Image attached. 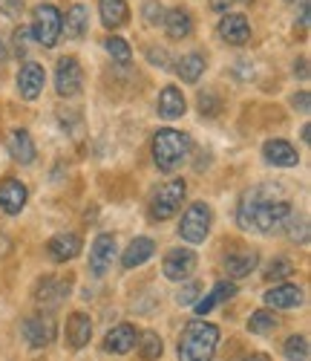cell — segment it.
<instances>
[{
    "instance_id": "f6af8a7d",
    "label": "cell",
    "mask_w": 311,
    "mask_h": 361,
    "mask_svg": "<svg viewBox=\"0 0 311 361\" xmlns=\"http://www.w3.org/2000/svg\"><path fill=\"white\" fill-rule=\"evenodd\" d=\"M4 52H6V49H4V38H0V58H4Z\"/></svg>"
},
{
    "instance_id": "7c38bea8",
    "label": "cell",
    "mask_w": 311,
    "mask_h": 361,
    "mask_svg": "<svg viewBox=\"0 0 311 361\" xmlns=\"http://www.w3.org/2000/svg\"><path fill=\"white\" fill-rule=\"evenodd\" d=\"M113 257H115V237L99 234L96 243H92V249H89V272H92V278H104L107 269L113 266Z\"/></svg>"
},
{
    "instance_id": "8d00e7d4",
    "label": "cell",
    "mask_w": 311,
    "mask_h": 361,
    "mask_svg": "<svg viewBox=\"0 0 311 361\" xmlns=\"http://www.w3.org/2000/svg\"><path fill=\"white\" fill-rule=\"evenodd\" d=\"M23 0H0V15H6V18H18L23 12Z\"/></svg>"
},
{
    "instance_id": "e0dca14e",
    "label": "cell",
    "mask_w": 311,
    "mask_h": 361,
    "mask_svg": "<svg viewBox=\"0 0 311 361\" xmlns=\"http://www.w3.org/2000/svg\"><path fill=\"white\" fill-rule=\"evenodd\" d=\"M262 300L274 310H294V307L303 304V289L294 286V283H279V286H271L262 295Z\"/></svg>"
},
{
    "instance_id": "5b68a950",
    "label": "cell",
    "mask_w": 311,
    "mask_h": 361,
    "mask_svg": "<svg viewBox=\"0 0 311 361\" xmlns=\"http://www.w3.org/2000/svg\"><path fill=\"white\" fill-rule=\"evenodd\" d=\"M61 15L58 12V6H52V4H41V6H35V15H32V26H29V35H32L41 47H55L58 44V38H61Z\"/></svg>"
},
{
    "instance_id": "74e56055",
    "label": "cell",
    "mask_w": 311,
    "mask_h": 361,
    "mask_svg": "<svg viewBox=\"0 0 311 361\" xmlns=\"http://www.w3.org/2000/svg\"><path fill=\"white\" fill-rule=\"evenodd\" d=\"M12 44H15V55H26V44H29V29H18L15 32V38H12Z\"/></svg>"
},
{
    "instance_id": "cb8c5ba5",
    "label": "cell",
    "mask_w": 311,
    "mask_h": 361,
    "mask_svg": "<svg viewBox=\"0 0 311 361\" xmlns=\"http://www.w3.org/2000/svg\"><path fill=\"white\" fill-rule=\"evenodd\" d=\"M153 255H156V243H153V240H150V237H136L133 243L124 249L121 266H124V269H139V266H144Z\"/></svg>"
},
{
    "instance_id": "4316f807",
    "label": "cell",
    "mask_w": 311,
    "mask_h": 361,
    "mask_svg": "<svg viewBox=\"0 0 311 361\" xmlns=\"http://www.w3.org/2000/svg\"><path fill=\"white\" fill-rule=\"evenodd\" d=\"M205 73V58L199 52H191V55H182L176 61V75L184 81V84H196Z\"/></svg>"
},
{
    "instance_id": "b9f144b4",
    "label": "cell",
    "mask_w": 311,
    "mask_h": 361,
    "mask_svg": "<svg viewBox=\"0 0 311 361\" xmlns=\"http://www.w3.org/2000/svg\"><path fill=\"white\" fill-rule=\"evenodd\" d=\"M228 4H231V0H210V6H213L216 12H222V9H228Z\"/></svg>"
},
{
    "instance_id": "836d02e7",
    "label": "cell",
    "mask_w": 311,
    "mask_h": 361,
    "mask_svg": "<svg viewBox=\"0 0 311 361\" xmlns=\"http://www.w3.org/2000/svg\"><path fill=\"white\" fill-rule=\"evenodd\" d=\"M141 18H144L147 26H159V23H165V9H162L159 0H147V4L141 6Z\"/></svg>"
},
{
    "instance_id": "d590c367",
    "label": "cell",
    "mask_w": 311,
    "mask_h": 361,
    "mask_svg": "<svg viewBox=\"0 0 311 361\" xmlns=\"http://www.w3.org/2000/svg\"><path fill=\"white\" fill-rule=\"evenodd\" d=\"M199 110L208 118H213L216 113H220V99H216V93H202L199 96Z\"/></svg>"
},
{
    "instance_id": "8fae6325",
    "label": "cell",
    "mask_w": 311,
    "mask_h": 361,
    "mask_svg": "<svg viewBox=\"0 0 311 361\" xmlns=\"http://www.w3.org/2000/svg\"><path fill=\"white\" fill-rule=\"evenodd\" d=\"M44 84H46V73H44L41 64L26 61L20 67V73H18V93H20V99L35 102L44 93Z\"/></svg>"
},
{
    "instance_id": "ba28073f",
    "label": "cell",
    "mask_w": 311,
    "mask_h": 361,
    "mask_svg": "<svg viewBox=\"0 0 311 361\" xmlns=\"http://www.w3.org/2000/svg\"><path fill=\"white\" fill-rule=\"evenodd\" d=\"M70 295V281L64 278H55V275H44L35 286V304L41 310H58L61 307V300H67Z\"/></svg>"
},
{
    "instance_id": "83f0119b",
    "label": "cell",
    "mask_w": 311,
    "mask_h": 361,
    "mask_svg": "<svg viewBox=\"0 0 311 361\" xmlns=\"http://www.w3.org/2000/svg\"><path fill=\"white\" fill-rule=\"evenodd\" d=\"M260 266V255L257 252H242V255H231L225 260V272L231 278H248Z\"/></svg>"
},
{
    "instance_id": "d6a6232c",
    "label": "cell",
    "mask_w": 311,
    "mask_h": 361,
    "mask_svg": "<svg viewBox=\"0 0 311 361\" xmlns=\"http://www.w3.org/2000/svg\"><path fill=\"white\" fill-rule=\"evenodd\" d=\"M291 272H294L291 260L277 257V260H271V266L265 269V278H268V281H279V278H291Z\"/></svg>"
},
{
    "instance_id": "ee69618b",
    "label": "cell",
    "mask_w": 311,
    "mask_h": 361,
    "mask_svg": "<svg viewBox=\"0 0 311 361\" xmlns=\"http://www.w3.org/2000/svg\"><path fill=\"white\" fill-rule=\"evenodd\" d=\"M308 136H311V128H308V125H303V142H311Z\"/></svg>"
},
{
    "instance_id": "7bdbcfd3",
    "label": "cell",
    "mask_w": 311,
    "mask_h": 361,
    "mask_svg": "<svg viewBox=\"0 0 311 361\" xmlns=\"http://www.w3.org/2000/svg\"><path fill=\"white\" fill-rule=\"evenodd\" d=\"M242 361H271V358H268L265 353H254V355H245Z\"/></svg>"
},
{
    "instance_id": "7402d4cb",
    "label": "cell",
    "mask_w": 311,
    "mask_h": 361,
    "mask_svg": "<svg viewBox=\"0 0 311 361\" xmlns=\"http://www.w3.org/2000/svg\"><path fill=\"white\" fill-rule=\"evenodd\" d=\"M156 110H159L162 118H182L184 110H188V102H184V93L179 87H165L159 93V104H156Z\"/></svg>"
},
{
    "instance_id": "484cf974",
    "label": "cell",
    "mask_w": 311,
    "mask_h": 361,
    "mask_svg": "<svg viewBox=\"0 0 311 361\" xmlns=\"http://www.w3.org/2000/svg\"><path fill=\"white\" fill-rule=\"evenodd\" d=\"M87 23H89V12L84 4H72L67 9V18H61V32H64L67 38H81L87 32Z\"/></svg>"
},
{
    "instance_id": "603a6c76",
    "label": "cell",
    "mask_w": 311,
    "mask_h": 361,
    "mask_svg": "<svg viewBox=\"0 0 311 361\" xmlns=\"http://www.w3.org/2000/svg\"><path fill=\"white\" fill-rule=\"evenodd\" d=\"M165 29H167V38L170 41H184V38L193 32V15L188 9L176 6V9H170L165 15Z\"/></svg>"
},
{
    "instance_id": "30bf717a",
    "label": "cell",
    "mask_w": 311,
    "mask_h": 361,
    "mask_svg": "<svg viewBox=\"0 0 311 361\" xmlns=\"http://www.w3.org/2000/svg\"><path fill=\"white\" fill-rule=\"evenodd\" d=\"M20 336L32 350H44V347H49L55 341L58 329H55V324L49 318H26L20 324Z\"/></svg>"
},
{
    "instance_id": "ab89813d",
    "label": "cell",
    "mask_w": 311,
    "mask_h": 361,
    "mask_svg": "<svg viewBox=\"0 0 311 361\" xmlns=\"http://www.w3.org/2000/svg\"><path fill=\"white\" fill-rule=\"evenodd\" d=\"M291 104H294V107H300L303 113H308V93H305V90H303V93H297V96L291 99Z\"/></svg>"
},
{
    "instance_id": "8992f818",
    "label": "cell",
    "mask_w": 311,
    "mask_h": 361,
    "mask_svg": "<svg viewBox=\"0 0 311 361\" xmlns=\"http://www.w3.org/2000/svg\"><path fill=\"white\" fill-rule=\"evenodd\" d=\"M184 197H188V185H184V179H173V183L162 185L150 200V217L153 220H170L182 208Z\"/></svg>"
},
{
    "instance_id": "7a4b0ae2",
    "label": "cell",
    "mask_w": 311,
    "mask_h": 361,
    "mask_svg": "<svg viewBox=\"0 0 311 361\" xmlns=\"http://www.w3.org/2000/svg\"><path fill=\"white\" fill-rule=\"evenodd\" d=\"M220 347V326L202 318L191 321L179 338V361H213Z\"/></svg>"
},
{
    "instance_id": "2e32d148",
    "label": "cell",
    "mask_w": 311,
    "mask_h": 361,
    "mask_svg": "<svg viewBox=\"0 0 311 361\" xmlns=\"http://www.w3.org/2000/svg\"><path fill=\"white\" fill-rule=\"evenodd\" d=\"M26 200H29V191L20 179H4V183H0V208H4L6 214H12V217L20 214Z\"/></svg>"
},
{
    "instance_id": "f35d334b",
    "label": "cell",
    "mask_w": 311,
    "mask_h": 361,
    "mask_svg": "<svg viewBox=\"0 0 311 361\" xmlns=\"http://www.w3.org/2000/svg\"><path fill=\"white\" fill-rule=\"evenodd\" d=\"M147 58H150V64H159V67H170V58L165 49H147Z\"/></svg>"
},
{
    "instance_id": "7dc6e473",
    "label": "cell",
    "mask_w": 311,
    "mask_h": 361,
    "mask_svg": "<svg viewBox=\"0 0 311 361\" xmlns=\"http://www.w3.org/2000/svg\"><path fill=\"white\" fill-rule=\"evenodd\" d=\"M291 4H297V0H291ZM300 4H305V0H300Z\"/></svg>"
},
{
    "instance_id": "d6986e66",
    "label": "cell",
    "mask_w": 311,
    "mask_h": 361,
    "mask_svg": "<svg viewBox=\"0 0 311 361\" xmlns=\"http://www.w3.org/2000/svg\"><path fill=\"white\" fill-rule=\"evenodd\" d=\"M9 154H12V159L20 162V165H32V162H35L38 150H35V142H32V136H29V130L18 128V130L9 133Z\"/></svg>"
},
{
    "instance_id": "e575fe53",
    "label": "cell",
    "mask_w": 311,
    "mask_h": 361,
    "mask_svg": "<svg viewBox=\"0 0 311 361\" xmlns=\"http://www.w3.org/2000/svg\"><path fill=\"white\" fill-rule=\"evenodd\" d=\"M176 300H179L182 307H193L196 300H199V283H184V286L179 289Z\"/></svg>"
},
{
    "instance_id": "f1b7e54d",
    "label": "cell",
    "mask_w": 311,
    "mask_h": 361,
    "mask_svg": "<svg viewBox=\"0 0 311 361\" xmlns=\"http://www.w3.org/2000/svg\"><path fill=\"white\" fill-rule=\"evenodd\" d=\"M277 326H279V321L268 310H257V312H251V318H248V333H254V336H271Z\"/></svg>"
},
{
    "instance_id": "f546056e",
    "label": "cell",
    "mask_w": 311,
    "mask_h": 361,
    "mask_svg": "<svg viewBox=\"0 0 311 361\" xmlns=\"http://www.w3.org/2000/svg\"><path fill=\"white\" fill-rule=\"evenodd\" d=\"M139 341H141V358L144 361H159L162 358L165 344L156 333H144V336H139Z\"/></svg>"
},
{
    "instance_id": "60d3db41",
    "label": "cell",
    "mask_w": 311,
    "mask_h": 361,
    "mask_svg": "<svg viewBox=\"0 0 311 361\" xmlns=\"http://www.w3.org/2000/svg\"><path fill=\"white\" fill-rule=\"evenodd\" d=\"M294 73H297L300 78H308V61H305V58H303V61H300V70L294 67Z\"/></svg>"
},
{
    "instance_id": "3957f363",
    "label": "cell",
    "mask_w": 311,
    "mask_h": 361,
    "mask_svg": "<svg viewBox=\"0 0 311 361\" xmlns=\"http://www.w3.org/2000/svg\"><path fill=\"white\" fill-rule=\"evenodd\" d=\"M191 154V136L173 130V128H162L153 136V162L162 173L176 171Z\"/></svg>"
},
{
    "instance_id": "5bb4252c",
    "label": "cell",
    "mask_w": 311,
    "mask_h": 361,
    "mask_svg": "<svg viewBox=\"0 0 311 361\" xmlns=\"http://www.w3.org/2000/svg\"><path fill=\"white\" fill-rule=\"evenodd\" d=\"M139 341V333H136V326L133 324H118L113 326L110 333L104 336V353H115V355H127Z\"/></svg>"
},
{
    "instance_id": "ac0fdd59",
    "label": "cell",
    "mask_w": 311,
    "mask_h": 361,
    "mask_svg": "<svg viewBox=\"0 0 311 361\" xmlns=\"http://www.w3.org/2000/svg\"><path fill=\"white\" fill-rule=\"evenodd\" d=\"M220 35H222L228 44L242 47V44H248V38H251V23H248V18L239 15V12L225 15V18L220 20Z\"/></svg>"
},
{
    "instance_id": "44dd1931",
    "label": "cell",
    "mask_w": 311,
    "mask_h": 361,
    "mask_svg": "<svg viewBox=\"0 0 311 361\" xmlns=\"http://www.w3.org/2000/svg\"><path fill=\"white\" fill-rule=\"evenodd\" d=\"M92 338V318L84 312H72L67 321V341L72 350H84Z\"/></svg>"
},
{
    "instance_id": "d4e9b609",
    "label": "cell",
    "mask_w": 311,
    "mask_h": 361,
    "mask_svg": "<svg viewBox=\"0 0 311 361\" xmlns=\"http://www.w3.org/2000/svg\"><path fill=\"white\" fill-rule=\"evenodd\" d=\"M99 12H101V23L107 29H121L130 20L127 0H99Z\"/></svg>"
},
{
    "instance_id": "9c48e42d",
    "label": "cell",
    "mask_w": 311,
    "mask_h": 361,
    "mask_svg": "<svg viewBox=\"0 0 311 361\" xmlns=\"http://www.w3.org/2000/svg\"><path fill=\"white\" fill-rule=\"evenodd\" d=\"M193 269H196V252L193 249H170L165 255V263H162V272L167 281H184V278H191L193 275Z\"/></svg>"
},
{
    "instance_id": "277c9868",
    "label": "cell",
    "mask_w": 311,
    "mask_h": 361,
    "mask_svg": "<svg viewBox=\"0 0 311 361\" xmlns=\"http://www.w3.org/2000/svg\"><path fill=\"white\" fill-rule=\"evenodd\" d=\"M210 223H213V212L208 202H193L188 212L182 214V223H179V237L188 240L191 246H199L208 240L210 234Z\"/></svg>"
},
{
    "instance_id": "4dcf8cb0",
    "label": "cell",
    "mask_w": 311,
    "mask_h": 361,
    "mask_svg": "<svg viewBox=\"0 0 311 361\" xmlns=\"http://www.w3.org/2000/svg\"><path fill=\"white\" fill-rule=\"evenodd\" d=\"M283 353L288 361H308V338L305 336H291L283 344Z\"/></svg>"
},
{
    "instance_id": "9a60e30c",
    "label": "cell",
    "mask_w": 311,
    "mask_h": 361,
    "mask_svg": "<svg viewBox=\"0 0 311 361\" xmlns=\"http://www.w3.org/2000/svg\"><path fill=\"white\" fill-rule=\"evenodd\" d=\"M46 255L55 260V263H67L72 257L81 255V237L75 231H61L49 240V246H46Z\"/></svg>"
},
{
    "instance_id": "4fadbf2b",
    "label": "cell",
    "mask_w": 311,
    "mask_h": 361,
    "mask_svg": "<svg viewBox=\"0 0 311 361\" xmlns=\"http://www.w3.org/2000/svg\"><path fill=\"white\" fill-rule=\"evenodd\" d=\"M262 159L274 168H294L300 162V154H297V147L286 139H268L262 145Z\"/></svg>"
},
{
    "instance_id": "ffe728a7",
    "label": "cell",
    "mask_w": 311,
    "mask_h": 361,
    "mask_svg": "<svg viewBox=\"0 0 311 361\" xmlns=\"http://www.w3.org/2000/svg\"><path fill=\"white\" fill-rule=\"evenodd\" d=\"M236 295V283H231V281H220L216 283L205 298H199L196 304H193V310H196V315L202 318V315H208V312H213L220 304H225L228 298H234Z\"/></svg>"
},
{
    "instance_id": "52a82bcc",
    "label": "cell",
    "mask_w": 311,
    "mask_h": 361,
    "mask_svg": "<svg viewBox=\"0 0 311 361\" xmlns=\"http://www.w3.org/2000/svg\"><path fill=\"white\" fill-rule=\"evenodd\" d=\"M81 87H84V70L78 64V58H72V55L58 58V64H55V90H58V96L61 99H75L81 93Z\"/></svg>"
},
{
    "instance_id": "1f68e13d",
    "label": "cell",
    "mask_w": 311,
    "mask_h": 361,
    "mask_svg": "<svg viewBox=\"0 0 311 361\" xmlns=\"http://www.w3.org/2000/svg\"><path fill=\"white\" fill-rule=\"evenodd\" d=\"M104 47H107V52L115 58V61H121V64H127L130 58H133V49H130V44L124 41V38H107Z\"/></svg>"
},
{
    "instance_id": "bcb514c9",
    "label": "cell",
    "mask_w": 311,
    "mask_h": 361,
    "mask_svg": "<svg viewBox=\"0 0 311 361\" xmlns=\"http://www.w3.org/2000/svg\"><path fill=\"white\" fill-rule=\"evenodd\" d=\"M234 4H251V0H234Z\"/></svg>"
},
{
    "instance_id": "6da1fadb",
    "label": "cell",
    "mask_w": 311,
    "mask_h": 361,
    "mask_svg": "<svg viewBox=\"0 0 311 361\" xmlns=\"http://www.w3.org/2000/svg\"><path fill=\"white\" fill-rule=\"evenodd\" d=\"M291 202L277 197L271 188H251L242 194V202L236 208V223L245 231H257V234H274L286 226V220L291 217Z\"/></svg>"
}]
</instances>
